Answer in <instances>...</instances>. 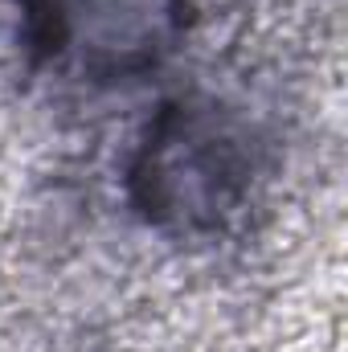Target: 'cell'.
<instances>
[{"label":"cell","mask_w":348,"mask_h":352,"mask_svg":"<svg viewBox=\"0 0 348 352\" xmlns=\"http://www.w3.org/2000/svg\"><path fill=\"white\" fill-rule=\"evenodd\" d=\"M33 16L45 25L41 45L54 58H78L87 70H127L148 62L164 12V0H33Z\"/></svg>","instance_id":"6da1fadb"}]
</instances>
